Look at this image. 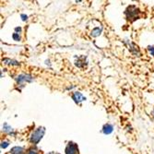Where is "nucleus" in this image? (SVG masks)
Wrapping results in <instances>:
<instances>
[{
    "mask_svg": "<svg viewBox=\"0 0 154 154\" xmlns=\"http://www.w3.org/2000/svg\"><path fill=\"white\" fill-rule=\"evenodd\" d=\"M113 130H114V127H113L112 125H110V124L105 125L104 127H103V133H104L105 135L111 134L112 132H113Z\"/></svg>",
    "mask_w": 154,
    "mask_h": 154,
    "instance_id": "5",
    "label": "nucleus"
},
{
    "mask_svg": "<svg viewBox=\"0 0 154 154\" xmlns=\"http://www.w3.org/2000/svg\"><path fill=\"white\" fill-rule=\"evenodd\" d=\"M49 154H58V153H55V152H51V153H49Z\"/></svg>",
    "mask_w": 154,
    "mask_h": 154,
    "instance_id": "13",
    "label": "nucleus"
},
{
    "mask_svg": "<svg viewBox=\"0 0 154 154\" xmlns=\"http://www.w3.org/2000/svg\"><path fill=\"white\" fill-rule=\"evenodd\" d=\"M45 133V129L44 128H37L32 135L31 137V142L32 143H34V144H37L39 143V141L42 139V137H44Z\"/></svg>",
    "mask_w": 154,
    "mask_h": 154,
    "instance_id": "1",
    "label": "nucleus"
},
{
    "mask_svg": "<svg viewBox=\"0 0 154 154\" xmlns=\"http://www.w3.org/2000/svg\"><path fill=\"white\" fill-rule=\"evenodd\" d=\"M79 153V149L77 144L73 142H69L66 148V154H78Z\"/></svg>",
    "mask_w": 154,
    "mask_h": 154,
    "instance_id": "2",
    "label": "nucleus"
},
{
    "mask_svg": "<svg viewBox=\"0 0 154 154\" xmlns=\"http://www.w3.org/2000/svg\"><path fill=\"white\" fill-rule=\"evenodd\" d=\"M23 149L20 147H15L11 149V154H22Z\"/></svg>",
    "mask_w": 154,
    "mask_h": 154,
    "instance_id": "6",
    "label": "nucleus"
},
{
    "mask_svg": "<svg viewBox=\"0 0 154 154\" xmlns=\"http://www.w3.org/2000/svg\"><path fill=\"white\" fill-rule=\"evenodd\" d=\"M13 39L15 40V41H20V36L18 33H14L13 34Z\"/></svg>",
    "mask_w": 154,
    "mask_h": 154,
    "instance_id": "8",
    "label": "nucleus"
},
{
    "mask_svg": "<svg viewBox=\"0 0 154 154\" xmlns=\"http://www.w3.org/2000/svg\"><path fill=\"white\" fill-rule=\"evenodd\" d=\"M72 98H73V100L77 103H79L80 102H82V101H85L86 100V98L84 97L80 92H75L74 94H73V96H72Z\"/></svg>",
    "mask_w": 154,
    "mask_h": 154,
    "instance_id": "4",
    "label": "nucleus"
},
{
    "mask_svg": "<svg viewBox=\"0 0 154 154\" xmlns=\"http://www.w3.org/2000/svg\"><path fill=\"white\" fill-rule=\"evenodd\" d=\"M8 146V142H2V145H1V148L2 149H5Z\"/></svg>",
    "mask_w": 154,
    "mask_h": 154,
    "instance_id": "10",
    "label": "nucleus"
},
{
    "mask_svg": "<svg viewBox=\"0 0 154 154\" xmlns=\"http://www.w3.org/2000/svg\"><path fill=\"white\" fill-rule=\"evenodd\" d=\"M101 32H102V29H100V28H95V29L91 32V35L96 37L101 34Z\"/></svg>",
    "mask_w": 154,
    "mask_h": 154,
    "instance_id": "7",
    "label": "nucleus"
},
{
    "mask_svg": "<svg viewBox=\"0 0 154 154\" xmlns=\"http://www.w3.org/2000/svg\"><path fill=\"white\" fill-rule=\"evenodd\" d=\"M149 52H150V54H151L152 55H154V47H151V46H149Z\"/></svg>",
    "mask_w": 154,
    "mask_h": 154,
    "instance_id": "11",
    "label": "nucleus"
},
{
    "mask_svg": "<svg viewBox=\"0 0 154 154\" xmlns=\"http://www.w3.org/2000/svg\"><path fill=\"white\" fill-rule=\"evenodd\" d=\"M21 18H23V19H22L23 20H27V18H28V17L25 16V15H21Z\"/></svg>",
    "mask_w": 154,
    "mask_h": 154,
    "instance_id": "12",
    "label": "nucleus"
},
{
    "mask_svg": "<svg viewBox=\"0 0 154 154\" xmlns=\"http://www.w3.org/2000/svg\"><path fill=\"white\" fill-rule=\"evenodd\" d=\"M28 154H39V153H38V151L35 150V149H31L29 152H28Z\"/></svg>",
    "mask_w": 154,
    "mask_h": 154,
    "instance_id": "9",
    "label": "nucleus"
},
{
    "mask_svg": "<svg viewBox=\"0 0 154 154\" xmlns=\"http://www.w3.org/2000/svg\"><path fill=\"white\" fill-rule=\"evenodd\" d=\"M32 80V78L30 76V75H26V74H22V75H20L17 79V81L19 83H21V82H30Z\"/></svg>",
    "mask_w": 154,
    "mask_h": 154,
    "instance_id": "3",
    "label": "nucleus"
}]
</instances>
